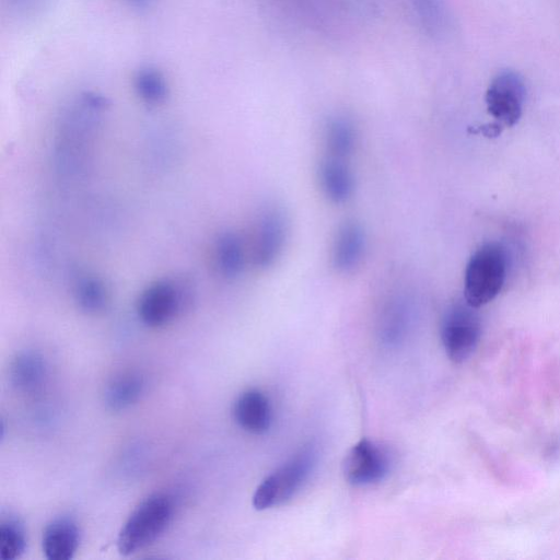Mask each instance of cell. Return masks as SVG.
<instances>
[{
  "label": "cell",
  "mask_w": 560,
  "mask_h": 560,
  "mask_svg": "<svg viewBox=\"0 0 560 560\" xmlns=\"http://www.w3.org/2000/svg\"><path fill=\"white\" fill-rule=\"evenodd\" d=\"M508 270L505 248L494 242L481 245L469 258L464 277V299L478 308L502 290Z\"/></svg>",
  "instance_id": "6da1fadb"
},
{
  "label": "cell",
  "mask_w": 560,
  "mask_h": 560,
  "mask_svg": "<svg viewBox=\"0 0 560 560\" xmlns=\"http://www.w3.org/2000/svg\"><path fill=\"white\" fill-rule=\"evenodd\" d=\"M173 514L174 502L168 494L154 493L144 499L119 530V553L129 556L155 541L170 525Z\"/></svg>",
  "instance_id": "7a4b0ae2"
},
{
  "label": "cell",
  "mask_w": 560,
  "mask_h": 560,
  "mask_svg": "<svg viewBox=\"0 0 560 560\" xmlns=\"http://www.w3.org/2000/svg\"><path fill=\"white\" fill-rule=\"evenodd\" d=\"M315 462L314 447L301 450L259 483L253 495V506L261 511L290 500L308 478Z\"/></svg>",
  "instance_id": "3957f363"
},
{
  "label": "cell",
  "mask_w": 560,
  "mask_h": 560,
  "mask_svg": "<svg viewBox=\"0 0 560 560\" xmlns=\"http://www.w3.org/2000/svg\"><path fill=\"white\" fill-rule=\"evenodd\" d=\"M466 301L455 303L445 312L441 325V339L450 360L466 361L475 351L481 335L480 318Z\"/></svg>",
  "instance_id": "277c9868"
},
{
  "label": "cell",
  "mask_w": 560,
  "mask_h": 560,
  "mask_svg": "<svg viewBox=\"0 0 560 560\" xmlns=\"http://www.w3.org/2000/svg\"><path fill=\"white\" fill-rule=\"evenodd\" d=\"M526 97L523 77L513 70L500 71L486 91L488 113L504 127H512L520 120Z\"/></svg>",
  "instance_id": "5b68a950"
},
{
  "label": "cell",
  "mask_w": 560,
  "mask_h": 560,
  "mask_svg": "<svg viewBox=\"0 0 560 560\" xmlns=\"http://www.w3.org/2000/svg\"><path fill=\"white\" fill-rule=\"evenodd\" d=\"M288 235V220L283 209L275 203L266 206L255 222L250 256L258 268L272 266L280 257Z\"/></svg>",
  "instance_id": "8992f818"
},
{
  "label": "cell",
  "mask_w": 560,
  "mask_h": 560,
  "mask_svg": "<svg viewBox=\"0 0 560 560\" xmlns=\"http://www.w3.org/2000/svg\"><path fill=\"white\" fill-rule=\"evenodd\" d=\"M184 284L159 281L147 288L137 306L141 322L149 327H161L171 322L188 301Z\"/></svg>",
  "instance_id": "52a82bcc"
},
{
  "label": "cell",
  "mask_w": 560,
  "mask_h": 560,
  "mask_svg": "<svg viewBox=\"0 0 560 560\" xmlns=\"http://www.w3.org/2000/svg\"><path fill=\"white\" fill-rule=\"evenodd\" d=\"M389 470L387 452L377 443L363 439L347 453L342 463L345 479L357 487L380 482Z\"/></svg>",
  "instance_id": "ba28073f"
},
{
  "label": "cell",
  "mask_w": 560,
  "mask_h": 560,
  "mask_svg": "<svg viewBox=\"0 0 560 560\" xmlns=\"http://www.w3.org/2000/svg\"><path fill=\"white\" fill-rule=\"evenodd\" d=\"M364 250L365 235L362 226L355 221H346L335 234L331 264L339 272H351L360 265Z\"/></svg>",
  "instance_id": "9c48e42d"
},
{
  "label": "cell",
  "mask_w": 560,
  "mask_h": 560,
  "mask_svg": "<svg viewBox=\"0 0 560 560\" xmlns=\"http://www.w3.org/2000/svg\"><path fill=\"white\" fill-rule=\"evenodd\" d=\"M233 417L236 423L252 434H264L272 419L271 405L268 397L258 389L243 392L234 402Z\"/></svg>",
  "instance_id": "30bf717a"
},
{
  "label": "cell",
  "mask_w": 560,
  "mask_h": 560,
  "mask_svg": "<svg viewBox=\"0 0 560 560\" xmlns=\"http://www.w3.org/2000/svg\"><path fill=\"white\" fill-rule=\"evenodd\" d=\"M80 542L77 523L69 517H58L44 529L42 548L49 560H69L73 558Z\"/></svg>",
  "instance_id": "8fae6325"
},
{
  "label": "cell",
  "mask_w": 560,
  "mask_h": 560,
  "mask_svg": "<svg viewBox=\"0 0 560 560\" xmlns=\"http://www.w3.org/2000/svg\"><path fill=\"white\" fill-rule=\"evenodd\" d=\"M319 186L335 203L347 201L354 189V177L346 160L326 155L319 163Z\"/></svg>",
  "instance_id": "7c38bea8"
},
{
  "label": "cell",
  "mask_w": 560,
  "mask_h": 560,
  "mask_svg": "<svg viewBox=\"0 0 560 560\" xmlns=\"http://www.w3.org/2000/svg\"><path fill=\"white\" fill-rule=\"evenodd\" d=\"M10 375L18 389L31 393L43 386L47 369L42 357L33 352H23L13 360Z\"/></svg>",
  "instance_id": "4fadbf2b"
},
{
  "label": "cell",
  "mask_w": 560,
  "mask_h": 560,
  "mask_svg": "<svg viewBox=\"0 0 560 560\" xmlns=\"http://www.w3.org/2000/svg\"><path fill=\"white\" fill-rule=\"evenodd\" d=\"M215 265L226 279L238 277L245 265V249L242 240L233 232L222 233L215 241Z\"/></svg>",
  "instance_id": "5bb4252c"
},
{
  "label": "cell",
  "mask_w": 560,
  "mask_h": 560,
  "mask_svg": "<svg viewBox=\"0 0 560 560\" xmlns=\"http://www.w3.org/2000/svg\"><path fill=\"white\" fill-rule=\"evenodd\" d=\"M144 389V381L137 373H122L113 378L106 386L104 398L112 410H124L136 404Z\"/></svg>",
  "instance_id": "9a60e30c"
},
{
  "label": "cell",
  "mask_w": 560,
  "mask_h": 560,
  "mask_svg": "<svg viewBox=\"0 0 560 560\" xmlns=\"http://www.w3.org/2000/svg\"><path fill=\"white\" fill-rule=\"evenodd\" d=\"M355 130L352 122L345 117L328 120L324 130V143L327 155L347 160L355 145Z\"/></svg>",
  "instance_id": "2e32d148"
},
{
  "label": "cell",
  "mask_w": 560,
  "mask_h": 560,
  "mask_svg": "<svg viewBox=\"0 0 560 560\" xmlns=\"http://www.w3.org/2000/svg\"><path fill=\"white\" fill-rule=\"evenodd\" d=\"M133 86L138 96L149 104H160L168 94V85L163 72L153 67L139 69L133 78Z\"/></svg>",
  "instance_id": "e0dca14e"
},
{
  "label": "cell",
  "mask_w": 560,
  "mask_h": 560,
  "mask_svg": "<svg viewBox=\"0 0 560 560\" xmlns=\"http://www.w3.org/2000/svg\"><path fill=\"white\" fill-rule=\"evenodd\" d=\"M74 296L80 308L86 313H98L107 303V293L104 284L95 278L81 279L74 291Z\"/></svg>",
  "instance_id": "ac0fdd59"
},
{
  "label": "cell",
  "mask_w": 560,
  "mask_h": 560,
  "mask_svg": "<svg viewBox=\"0 0 560 560\" xmlns=\"http://www.w3.org/2000/svg\"><path fill=\"white\" fill-rule=\"evenodd\" d=\"M26 546L24 530L15 520H3L0 524V556L4 560L21 557Z\"/></svg>",
  "instance_id": "d6986e66"
},
{
  "label": "cell",
  "mask_w": 560,
  "mask_h": 560,
  "mask_svg": "<svg viewBox=\"0 0 560 560\" xmlns=\"http://www.w3.org/2000/svg\"><path fill=\"white\" fill-rule=\"evenodd\" d=\"M10 5L19 11H31L35 8L38 0H8Z\"/></svg>",
  "instance_id": "ffe728a7"
},
{
  "label": "cell",
  "mask_w": 560,
  "mask_h": 560,
  "mask_svg": "<svg viewBox=\"0 0 560 560\" xmlns=\"http://www.w3.org/2000/svg\"><path fill=\"white\" fill-rule=\"evenodd\" d=\"M129 7L136 10H148L152 7L154 0H124Z\"/></svg>",
  "instance_id": "44dd1931"
}]
</instances>
